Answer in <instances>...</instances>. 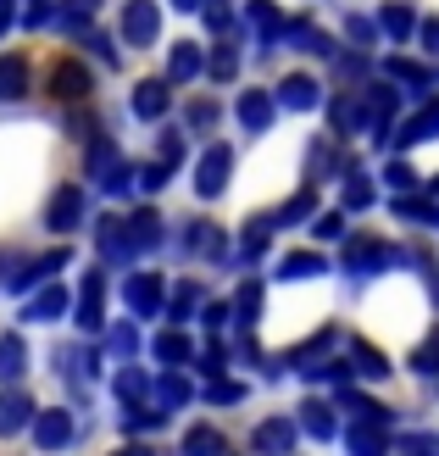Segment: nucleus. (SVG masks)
Returning a JSON list of instances; mask_svg holds the SVG:
<instances>
[{
    "label": "nucleus",
    "mask_w": 439,
    "mask_h": 456,
    "mask_svg": "<svg viewBox=\"0 0 439 456\" xmlns=\"http://www.w3.org/2000/svg\"><path fill=\"white\" fill-rule=\"evenodd\" d=\"M401 118V95L389 84H367L362 89V128H373V140L389 145V128Z\"/></svg>",
    "instance_id": "1"
},
{
    "label": "nucleus",
    "mask_w": 439,
    "mask_h": 456,
    "mask_svg": "<svg viewBox=\"0 0 439 456\" xmlns=\"http://www.w3.org/2000/svg\"><path fill=\"white\" fill-rule=\"evenodd\" d=\"M118 39H128L134 51L161 39V6L156 0H123V17H118Z\"/></svg>",
    "instance_id": "2"
},
{
    "label": "nucleus",
    "mask_w": 439,
    "mask_h": 456,
    "mask_svg": "<svg viewBox=\"0 0 439 456\" xmlns=\"http://www.w3.org/2000/svg\"><path fill=\"white\" fill-rule=\"evenodd\" d=\"M228 173H234V151H228L223 140H212L200 151V167H195V195L200 200H217L228 190Z\"/></svg>",
    "instance_id": "3"
},
{
    "label": "nucleus",
    "mask_w": 439,
    "mask_h": 456,
    "mask_svg": "<svg viewBox=\"0 0 439 456\" xmlns=\"http://www.w3.org/2000/svg\"><path fill=\"white\" fill-rule=\"evenodd\" d=\"M345 273H378L389 262H401V250L395 245H384L378 234H356V240H345Z\"/></svg>",
    "instance_id": "4"
},
{
    "label": "nucleus",
    "mask_w": 439,
    "mask_h": 456,
    "mask_svg": "<svg viewBox=\"0 0 439 456\" xmlns=\"http://www.w3.org/2000/svg\"><path fill=\"white\" fill-rule=\"evenodd\" d=\"M118 240H123V262H128V256H145V250L161 245V217H156L150 207L128 212V217L118 223Z\"/></svg>",
    "instance_id": "5"
},
{
    "label": "nucleus",
    "mask_w": 439,
    "mask_h": 456,
    "mask_svg": "<svg viewBox=\"0 0 439 456\" xmlns=\"http://www.w3.org/2000/svg\"><path fill=\"white\" fill-rule=\"evenodd\" d=\"M78 223H84V190L61 184L51 200H45V228H51V234H78Z\"/></svg>",
    "instance_id": "6"
},
{
    "label": "nucleus",
    "mask_w": 439,
    "mask_h": 456,
    "mask_svg": "<svg viewBox=\"0 0 439 456\" xmlns=\"http://www.w3.org/2000/svg\"><path fill=\"white\" fill-rule=\"evenodd\" d=\"M28 428H34V445H39V451H67V445H73V412H61V406H45V412H34Z\"/></svg>",
    "instance_id": "7"
},
{
    "label": "nucleus",
    "mask_w": 439,
    "mask_h": 456,
    "mask_svg": "<svg viewBox=\"0 0 439 456\" xmlns=\"http://www.w3.org/2000/svg\"><path fill=\"white\" fill-rule=\"evenodd\" d=\"M128 106H134V118H140V123H161V118H167V106H173V84L167 78H140Z\"/></svg>",
    "instance_id": "8"
},
{
    "label": "nucleus",
    "mask_w": 439,
    "mask_h": 456,
    "mask_svg": "<svg viewBox=\"0 0 439 456\" xmlns=\"http://www.w3.org/2000/svg\"><path fill=\"white\" fill-rule=\"evenodd\" d=\"M89 89H95V84H89V67H84L78 56H61V61L51 67V95H56V101H84Z\"/></svg>",
    "instance_id": "9"
},
{
    "label": "nucleus",
    "mask_w": 439,
    "mask_h": 456,
    "mask_svg": "<svg viewBox=\"0 0 439 456\" xmlns=\"http://www.w3.org/2000/svg\"><path fill=\"white\" fill-rule=\"evenodd\" d=\"M67 262H73V256H67V250H45V256H34L28 267H17V273H12L6 284H12V295H28L34 284H45V279H56V273H61Z\"/></svg>",
    "instance_id": "10"
},
{
    "label": "nucleus",
    "mask_w": 439,
    "mask_h": 456,
    "mask_svg": "<svg viewBox=\"0 0 439 456\" xmlns=\"http://www.w3.org/2000/svg\"><path fill=\"white\" fill-rule=\"evenodd\" d=\"M295 435H300V428L289 418H267V423H256L250 445H256V456H289L295 451Z\"/></svg>",
    "instance_id": "11"
},
{
    "label": "nucleus",
    "mask_w": 439,
    "mask_h": 456,
    "mask_svg": "<svg viewBox=\"0 0 439 456\" xmlns=\"http://www.w3.org/2000/svg\"><path fill=\"white\" fill-rule=\"evenodd\" d=\"M234 111H240V123H245L250 134H267L272 118H279V101H272L267 89H245V95L234 101Z\"/></svg>",
    "instance_id": "12"
},
{
    "label": "nucleus",
    "mask_w": 439,
    "mask_h": 456,
    "mask_svg": "<svg viewBox=\"0 0 439 456\" xmlns=\"http://www.w3.org/2000/svg\"><path fill=\"white\" fill-rule=\"evenodd\" d=\"M28 418H34V395L28 390H0V440H12V435H22L28 428Z\"/></svg>",
    "instance_id": "13"
},
{
    "label": "nucleus",
    "mask_w": 439,
    "mask_h": 456,
    "mask_svg": "<svg viewBox=\"0 0 439 456\" xmlns=\"http://www.w3.org/2000/svg\"><path fill=\"white\" fill-rule=\"evenodd\" d=\"M123 295H128L134 317H156V312H161V295H167V284H161L156 273H134V279L123 284Z\"/></svg>",
    "instance_id": "14"
},
{
    "label": "nucleus",
    "mask_w": 439,
    "mask_h": 456,
    "mask_svg": "<svg viewBox=\"0 0 439 456\" xmlns=\"http://www.w3.org/2000/svg\"><path fill=\"white\" fill-rule=\"evenodd\" d=\"M272 101L289 106V111H312V106L322 101V89H317L312 73H289V78H279V95H272Z\"/></svg>",
    "instance_id": "15"
},
{
    "label": "nucleus",
    "mask_w": 439,
    "mask_h": 456,
    "mask_svg": "<svg viewBox=\"0 0 439 456\" xmlns=\"http://www.w3.org/2000/svg\"><path fill=\"white\" fill-rule=\"evenodd\" d=\"M272 217V228H300V223H312L317 217V184H300L279 212H267Z\"/></svg>",
    "instance_id": "16"
},
{
    "label": "nucleus",
    "mask_w": 439,
    "mask_h": 456,
    "mask_svg": "<svg viewBox=\"0 0 439 456\" xmlns=\"http://www.w3.org/2000/svg\"><path fill=\"white\" fill-rule=\"evenodd\" d=\"M67 306H73V295H67L61 284H45V289L34 295V301L22 306V323H56V317H61Z\"/></svg>",
    "instance_id": "17"
},
{
    "label": "nucleus",
    "mask_w": 439,
    "mask_h": 456,
    "mask_svg": "<svg viewBox=\"0 0 439 456\" xmlns=\"http://www.w3.org/2000/svg\"><path fill=\"white\" fill-rule=\"evenodd\" d=\"M284 39L295 45V51H312V56H334V39L322 34L312 17H295V22H284Z\"/></svg>",
    "instance_id": "18"
},
{
    "label": "nucleus",
    "mask_w": 439,
    "mask_h": 456,
    "mask_svg": "<svg viewBox=\"0 0 439 456\" xmlns=\"http://www.w3.org/2000/svg\"><path fill=\"white\" fill-rule=\"evenodd\" d=\"M329 346H339V334H334V329H317V334L306 339V346H300V351L289 356V368H295V373H306V379H312V373L322 368V362H329Z\"/></svg>",
    "instance_id": "19"
},
{
    "label": "nucleus",
    "mask_w": 439,
    "mask_h": 456,
    "mask_svg": "<svg viewBox=\"0 0 439 456\" xmlns=\"http://www.w3.org/2000/svg\"><path fill=\"white\" fill-rule=\"evenodd\" d=\"M101 295H106V279H101V273H84V301H78V329H84V334H95V329L106 323Z\"/></svg>",
    "instance_id": "20"
},
{
    "label": "nucleus",
    "mask_w": 439,
    "mask_h": 456,
    "mask_svg": "<svg viewBox=\"0 0 439 456\" xmlns=\"http://www.w3.org/2000/svg\"><path fill=\"white\" fill-rule=\"evenodd\" d=\"M411 28H418V12H411L406 0H389V6L378 12V34H384V39L406 45V39H411Z\"/></svg>",
    "instance_id": "21"
},
{
    "label": "nucleus",
    "mask_w": 439,
    "mask_h": 456,
    "mask_svg": "<svg viewBox=\"0 0 439 456\" xmlns=\"http://www.w3.org/2000/svg\"><path fill=\"white\" fill-rule=\"evenodd\" d=\"M200 301H206V289L195 279H183V284H173V295H161V312H167L173 323H183V317L200 312Z\"/></svg>",
    "instance_id": "22"
},
{
    "label": "nucleus",
    "mask_w": 439,
    "mask_h": 456,
    "mask_svg": "<svg viewBox=\"0 0 439 456\" xmlns=\"http://www.w3.org/2000/svg\"><path fill=\"white\" fill-rule=\"evenodd\" d=\"M423 140H439V101H428L401 134H389V145H423Z\"/></svg>",
    "instance_id": "23"
},
{
    "label": "nucleus",
    "mask_w": 439,
    "mask_h": 456,
    "mask_svg": "<svg viewBox=\"0 0 439 456\" xmlns=\"http://www.w3.org/2000/svg\"><path fill=\"white\" fill-rule=\"evenodd\" d=\"M300 428L312 440H339V418L329 412V401H300Z\"/></svg>",
    "instance_id": "24"
},
{
    "label": "nucleus",
    "mask_w": 439,
    "mask_h": 456,
    "mask_svg": "<svg viewBox=\"0 0 439 456\" xmlns=\"http://www.w3.org/2000/svg\"><path fill=\"white\" fill-rule=\"evenodd\" d=\"M345 440H351L356 456H389V428L384 423H351V428H345Z\"/></svg>",
    "instance_id": "25"
},
{
    "label": "nucleus",
    "mask_w": 439,
    "mask_h": 456,
    "mask_svg": "<svg viewBox=\"0 0 439 456\" xmlns=\"http://www.w3.org/2000/svg\"><path fill=\"white\" fill-rule=\"evenodd\" d=\"M150 395H156V406H161V412H178V406L190 401L195 390H190V379H183L178 368H167V373H161V379L150 384Z\"/></svg>",
    "instance_id": "26"
},
{
    "label": "nucleus",
    "mask_w": 439,
    "mask_h": 456,
    "mask_svg": "<svg viewBox=\"0 0 439 456\" xmlns=\"http://www.w3.org/2000/svg\"><path fill=\"white\" fill-rule=\"evenodd\" d=\"M28 95V56H0V101H22Z\"/></svg>",
    "instance_id": "27"
},
{
    "label": "nucleus",
    "mask_w": 439,
    "mask_h": 456,
    "mask_svg": "<svg viewBox=\"0 0 439 456\" xmlns=\"http://www.w3.org/2000/svg\"><path fill=\"white\" fill-rule=\"evenodd\" d=\"M339 406H345V418H351V423H384V428H389V412H384V406L367 401L362 390H351V384H339Z\"/></svg>",
    "instance_id": "28"
},
{
    "label": "nucleus",
    "mask_w": 439,
    "mask_h": 456,
    "mask_svg": "<svg viewBox=\"0 0 439 456\" xmlns=\"http://www.w3.org/2000/svg\"><path fill=\"white\" fill-rule=\"evenodd\" d=\"M267 240H272V217L262 212V217H250V223H245V234H240V256H234V262H262V256H267Z\"/></svg>",
    "instance_id": "29"
},
{
    "label": "nucleus",
    "mask_w": 439,
    "mask_h": 456,
    "mask_svg": "<svg viewBox=\"0 0 439 456\" xmlns=\"http://www.w3.org/2000/svg\"><path fill=\"white\" fill-rule=\"evenodd\" d=\"M245 17H250V28L262 34V45H279V39H284V17H279V6H272V0H250Z\"/></svg>",
    "instance_id": "30"
},
{
    "label": "nucleus",
    "mask_w": 439,
    "mask_h": 456,
    "mask_svg": "<svg viewBox=\"0 0 439 456\" xmlns=\"http://www.w3.org/2000/svg\"><path fill=\"white\" fill-rule=\"evenodd\" d=\"M329 123H334L339 140L362 134V101H356V95H334V101H329Z\"/></svg>",
    "instance_id": "31"
},
{
    "label": "nucleus",
    "mask_w": 439,
    "mask_h": 456,
    "mask_svg": "<svg viewBox=\"0 0 439 456\" xmlns=\"http://www.w3.org/2000/svg\"><path fill=\"white\" fill-rule=\"evenodd\" d=\"M195 73H200V45L178 39V45H173V56H167V84H190Z\"/></svg>",
    "instance_id": "32"
},
{
    "label": "nucleus",
    "mask_w": 439,
    "mask_h": 456,
    "mask_svg": "<svg viewBox=\"0 0 439 456\" xmlns=\"http://www.w3.org/2000/svg\"><path fill=\"white\" fill-rule=\"evenodd\" d=\"M200 67H206V73H212L217 84H228V78L240 73V51H234V39L223 34V39H217V51H212V56H200Z\"/></svg>",
    "instance_id": "33"
},
{
    "label": "nucleus",
    "mask_w": 439,
    "mask_h": 456,
    "mask_svg": "<svg viewBox=\"0 0 439 456\" xmlns=\"http://www.w3.org/2000/svg\"><path fill=\"white\" fill-rule=\"evenodd\" d=\"M190 245L200 250V256H212V262H228V234L217 223H195L190 228Z\"/></svg>",
    "instance_id": "34"
},
{
    "label": "nucleus",
    "mask_w": 439,
    "mask_h": 456,
    "mask_svg": "<svg viewBox=\"0 0 439 456\" xmlns=\"http://www.w3.org/2000/svg\"><path fill=\"white\" fill-rule=\"evenodd\" d=\"M22 368H28V351H22L17 334H0V384H17Z\"/></svg>",
    "instance_id": "35"
},
{
    "label": "nucleus",
    "mask_w": 439,
    "mask_h": 456,
    "mask_svg": "<svg viewBox=\"0 0 439 456\" xmlns=\"http://www.w3.org/2000/svg\"><path fill=\"white\" fill-rule=\"evenodd\" d=\"M317 273H329V262H322L317 250H289L279 262V279H317Z\"/></svg>",
    "instance_id": "36"
},
{
    "label": "nucleus",
    "mask_w": 439,
    "mask_h": 456,
    "mask_svg": "<svg viewBox=\"0 0 439 456\" xmlns=\"http://www.w3.org/2000/svg\"><path fill=\"white\" fill-rule=\"evenodd\" d=\"M262 301H267V289H262L256 279H245V284H240V295L228 301V312H234L240 323H256V317H262Z\"/></svg>",
    "instance_id": "37"
},
{
    "label": "nucleus",
    "mask_w": 439,
    "mask_h": 456,
    "mask_svg": "<svg viewBox=\"0 0 439 456\" xmlns=\"http://www.w3.org/2000/svg\"><path fill=\"white\" fill-rule=\"evenodd\" d=\"M351 368L362 379H389V362L378 356V346H367V339H351Z\"/></svg>",
    "instance_id": "38"
},
{
    "label": "nucleus",
    "mask_w": 439,
    "mask_h": 456,
    "mask_svg": "<svg viewBox=\"0 0 439 456\" xmlns=\"http://www.w3.org/2000/svg\"><path fill=\"white\" fill-rule=\"evenodd\" d=\"M156 362L161 368H183V362H190V339H183L178 329H161L156 334Z\"/></svg>",
    "instance_id": "39"
},
{
    "label": "nucleus",
    "mask_w": 439,
    "mask_h": 456,
    "mask_svg": "<svg viewBox=\"0 0 439 456\" xmlns=\"http://www.w3.org/2000/svg\"><path fill=\"white\" fill-rule=\"evenodd\" d=\"M89 173H95V184H106V178L118 173V145H111L106 134H95V140H89Z\"/></svg>",
    "instance_id": "40"
},
{
    "label": "nucleus",
    "mask_w": 439,
    "mask_h": 456,
    "mask_svg": "<svg viewBox=\"0 0 439 456\" xmlns=\"http://www.w3.org/2000/svg\"><path fill=\"white\" fill-rule=\"evenodd\" d=\"M384 73H389V78H401V84H411V89H428V84H434V67L406 61V56H389V61H384Z\"/></svg>",
    "instance_id": "41"
},
{
    "label": "nucleus",
    "mask_w": 439,
    "mask_h": 456,
    "mask_svg": "<svg viewBox=\"0 0 439 456\" xmlns=\"http://www.w3.org/2000/svg\"><path fill=\"white\" fill-rule=\"evenodd\" d=\"M111 390H118V401H123V406H134L140 395H150V379H145L140 368H128V362H123L118 379H111Z\"/></svg>",
    "instance_id": "42"
},
{
    "label": "nucleus",
    "mask_w": 439,
    "mask_h": 456,
    "mask_svg": "<svg viewBox=\"0 0 439 456\" xmlns=\"http://www.w3.org/2000/svg\"><path fill=\"white\" fill-rule=\"evenodd\" d=\"M183 456H223V435L212 423H195L190 435H183Z\"/></svg>",
    "instance_id": "43"
},
{
    "label": "nucleus",
    "mask_w": 439,
    "mask_h": 456,
    "mask_svg": "<svg viewBox=\"0 0 439 456\" xmlns=\"http://www.w3.org/2000/svg\"><path fill=\"white\" fill-rule=\"evenodd\" d=\"M200 401H206V406H240V401H245V384L217 373L212 384H206V395H200Z\"/></svg>",
    "instance_id": "44"
},
{
    "label": "nucleus",
    "mask_w": 439,
    "mask_h": 456,
    "mask_svg": "<svg viewBox=\"0 0 439 456\" xmlns=\"http://www.w3.org/2000/svg\"><path fill=\"white\" fill-rule=\"evenodd\" d=\"M345 207H351V212L373 207V184H367V173H362V167H345Z\"/></svg>",
    "instance_id": "45"
},
{
    "label": "nucleus",
    "mask_w": 439,
    "mask_h": 456,
    "mask_svg": "<svg viewBox=\"0 0 439 456\" xmlns=\"http://www.w3.org/2000/svg\"><path fill=\"white\" fill-rule=\"evenodd\" d=\"M183 118H190V128H195V134H212V128H217V118H223V106H217L212 95H200V101H190V111H183Z\"/></svg>",
    "instance_id": "46"
},
{
    "label": "nucleus",
    "mask_w": 439,
    "mask_h": 456,
    "mask_svg": "<svg viewBox=\"0 0 439 456\" xmlns=\"http://www.w3.org/2000/svg\"><path fill=\"white\" fill-rule=\"evenodd\" d=\"M106 346H111V356H134V351H140V334H134V323H111L106 329Z\"/></svg>",
    "instance_id": "47"
},
{
    "label": "nucleus",
    "mask_w": 439,
    "mask_h": 456,
    "mask_svg": "<svg viewBox=\"0 0 439 456\" xmlns=\"http://www.w3.org/2000/svg\"><path fill=\"white\" fill-rule=\"evenodd\" d=\"M389 212H395V217H411V223H439V207H428V200H411V195L389 200Z\"/></svg>",
    "instance_id": "48"
},
{
    "label": "nucleus",
    "mask_w": 439,
    "mask_h": 456,
    "mask_svg": "<svg viewBox=\"0 0 439 456\" xmlns=\"http://www.w3.org/2000/svg\"><path fill=\"white\" fill-rule=\"evenodd\" d=\"M411 373H423V379H428V373H439V329L418 346V356H411Z\"/></svg>",
    "instance_id": "49"
},
{
    "label": "nucleus",
    "mask_w": 439,
    "mask_h": 456,
    "mask_svg": "<svg viewBox=\"0 0 439 456\" xmlns=\"http://www.w3.org/2000/svg\"><path fill=\"white\" fill-rule=\"evenodd\" d=\"M223 368H228V346L212 334V339H206V351H200V373H206V379H217Z\"/></svg>",
    "instance_id": "50"
},
{
    "label": "nucleus",
    "mask_w": 439,
    "mask_h": 456,
    "mask_svg": "<svg viewBox=\"0 0 439 456\" xmlns=\"http://www.w3.org/2000/svg\"><path fill=\"white\" fill-rule=\"evenodd\" d=\"M95 12H101V0H67L61 22H67V28H89V17H95Z\"/></svg>",
    "instance_id": "51"
},
{
    "label": "nucleus",
    "mask_w": 439,
    "mask_h": 456,
    "mask_svg": "<svg viewBox=\"0 0 439 456\" xmlns=\"http://www.w3.org/2000/svg\"><path fill=\"white\" fill-rule=\"evenodd\" d=\"M156 162L167 167V173L183 162V134H161V140H156Z\"/></svg>",
    "instance_id": "52"
},
{
    "label": "nucleus",
    "mask_w": 439,
    "mask_h": 456,
    "mask_svg": "<svg viewBox=\"0 0 439 456\" xmlns=\"http://www.w3.org/2000/svg\"><path fill=\"white\" fill-rule=\"evenodd\" d=\"M312 228H317V240H339L345 234V212H317Z\"/></svg>",
    "instance_id": "53"
},
{
    "label": "nucleus",
    "mask_w": 439,
    "mask_h": 456,
    "mask_svg": "<svg viewBox=\"0 0 439 456\" xmlns=\"http://www.w3.org/2000/svg\"><path fill=\"white\" fill-rule=\"evenodd\" d=\"M411 34H418V45H423V51L439 61V17H423L418 22V28H411Z\"/></svg>",
    "instance_id": "54"
},
{
    "label": "nucleus",
    "mask_w": 439,
    "mask_h": 456,
    "mask_svg": "<svg viewBox=\"0 0 439 456\" xmlns=\"http://www.w3.org/2000/svg\"><path fill=\"white\" fill-rule=\"evenodd\" d=\"M345 34H351V45H362V51H367V45H378V39H373L378 28H373L367 17H345Z\"/></svg>",
    "instance_id": "55"
},
{
    "label": "nucleus",
    "mask_w": 439,
    "mask_h": 456,
    "mask_svg": "<svg viewBox=\"0 0 439 456\" xmlns=\"http://www.w3.org/2000/svg\"><path fill=\"white\" fill-rule=\"evenodd\" d=\"M228 317H234V312H228V301H200V323L212 329V334H217V329L228 323Z\"/></svg>",
    "instance_id": "56"
},
{
    "label": "nucleus",
    "mask_w": 439,
    "mask_h": 456,
    "mask_svg": "<svg viewBox=\"0 0 439 456\" xmlns=\"http://www.w3.org/2000/svg\"><path fill=\"white\" fill-rule=\"evenodd\" d=\"M384 178H389V190H401V195H406V190H418V173H411L406 162H389V173H384Z\"/></svg>",
    "instance_id": "57"
},
{
    "label": "nucleus",
    "mask_w": 439,
    "mask_h": 456,
    "mask_svg": "<svg viewBox=\"0 0 439 456\" xmlns=\"http://www.w3.org/2000/svg\"><path fill=\"white\" fill-rule=\"evenodd\" d=\"M134 173H140V184H145L150 195H156V190H161V184H167V178H173V173L161 167V162H150V167H134Z\"/></svg>",
    "instance_id": "58"
},
{
    "label": "nucleus",
    "mask_w": 439,
    "mask_h": 456,
    "mask_svg": "<svg viewBox=\"0 0 439 456\" xmlns=\"http://www.w3.org/2000/svg\"><path fill=\"white\" fill-rule=\"evenodd\" d=\"M45 17H51V0H28V12H22V22H28V28H39Z\"/></svg>",
    "instance_id": "59"
},
{
    "label": "nucleus",
    "mask_w": 439,
    "mask_h": 456,
    "mask_svg": "<svg viewBox=\"0 0 439 456\" xmlns=\"http://www.w3.org/2000/svg\"><path fill=\"white\" fill-rule=\"evenodd\" d=\"M173 12H200V0H167Z\"/></svg>",
    "instance_id": "60"
},
{
    "label": "nucleus",
    "mask_w": 439,
    "mask_h": 456,
    "mask_svg": "<svg viewBox=\"0 0 439 456\" xmlns=\"http://www.w3.org/2000/svg\"><path fill=\"white\" fill-rule=\"evenodd\" d=\"M118 456H150V445H128V451H118Z\"/></svg>",
    "instance_id": "61"
},
{
    "label": "nucleus",
    "mask_w": 439,
    "mask_h": 456,
    "mask_svg": "<svg viewBox=\"0 0 439 456\" xmlns=\"http://www.w3.org/2000/svg\"><path fill=\"white\" fill-rule=\"evenodd\" d=\"M428 190H434V200H439V178H434V184H428Z\"/></svg>",
    "instance_id": "62"
}]
</instances>
